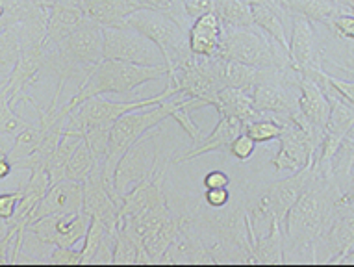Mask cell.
<instances>
[{
  "instance_id": "obj_1",
  "label": "cell",
  "mask_w": 354,
  "mask_h": 267,
  "mask_svg": "<svg viewBox=\"0 0 354 267\" xmlns=\"http://www.w3.org/2000/svg\"><path fill=\"white\" fill-rule=\"evenodd\" d=\"M342 192L328 174L312 169V178L286 214L284 264H315V245L336 210Z\"/></svg>"
},
{
  "instance_id": "obj_2",
  "label": "cell",
  "mask_w": 354,
  "mask_h": 267,
  "mask_svg": "<svg viewBox=\"0 0 354 267\" xmlns=\"http://www.w3.org/2000/svg\"><path fill=\"white\" fill-rule=\"evenodd\" d=\"M167 67L165 65H138L119 62V59L104 58L95 67L76 93L69 99V104L75 110L76 106L91 97H104V95H130L138 91V87L149 82L165 80Z\"/></svg>"
},
{
  "instance_id": "obj_3",
  "label": "cell",
  "mask_w": 354,
  "mask_h": 267,
  "mask_svg": "<svg viewBox=\"0 0 354 267\" xmlns=\"http://www.w3.org/2000/svg\"><path fill=\"white\" fill-rule=\"evenodd\" d=\"M219 56L260 71L293 67L288 50L258 26H223Z\"/></svg>"
},
{
  "instance_id": "obj_4",
  "label": "cell",
  "mask_w": 354,
  "mask_h": 267,
  "mask_svg": "<svg viewBox=\"0 0 354 267\" xmlns=\"http://www.w3.org/2000/svg\"><path fill=\"white\" fill-rule=\"evenodd\" d=\"M310 178H312V167H304L297 173H291L288 178L271 182L261 192L245 195L247 214L256 238L268 232L273 223H280L282 227L286 214L290 212L297 199L301 197Z\"/></svg>"
},
{
  "instance_id": "obj_5",
  "label": "cell",
  "mask_w": 354,
  "mask_h": 267,
  "mask_svg": "<svg viewBox=\"0 0 354 267\" xmlns=\"http://www.w3.org/2000/svg\"><path fill=\"white\" fill-rule=\"evenodd\" d=\"M167 119H171V110H169L167 102L163 100L162 104L128 111V113H124L113 122L110 132V143H108V154H106V160L102 162L104 176L106 181L110 182V186H113L117 163H119V160H121L128 147L134 145L143 134H147L152 128L160 127Z\"/></svg>"
},
{
  "instance_id": "obj_6",
  "label": "cell",
  "mask_w": 354,
  "mask_h": 267,
  "mask_svg": "<svg viewBox=\"0 0 354 267\" xmlns=\"http://www.w3.org/2000/svg\"><path fill=\"white\" fill-rule=\"evenodd\" d=\"M127 26L138 30L156 43L165 58L167 71L192 56L189 37H187L189 32L182 28L180 24L165 13L151 10V8H140L128 15Z\"/></svg>"
},
{
  "instance_id": "obj_7",
  "label": "cell",
  "mask_w": 354,
  "mask_h": 267,
  "mask_svg": "<svg viewBox=\"0 0 354 267\" xmlns=\"http://www.w3.org/2000/svg\"><path fill=\"white\" fill-rule=\"evenodd\" d=\"M178 95V91L174 87L167 86L160 95L149 97V99H136V100H106L104 97H91V99L84 100L82 104H78L75 110L71 111L69 121L65 130L67 132L84 134L86 128L91 127H113V122L122 117L128 111L141 110V108H149V106L162 104L163 100H167L169 97Z\"/></svg>"
},
{
  "instance_id": "obj_8",
  "label": "cell",
  "mask_w": 354,
  "mask_h": 267,
  "mask_svg": "<svg viewBox=\"0 0 354 267\" xmlns=\"http://www.w3.org/2000/svg\"><path fill=\"white\" fill-rule=\"evenodd\" d=\"M160 127L152 128L147 134H143L134 145L128 147L121 160H119V163H117L113 187H115L117 195L121 199L136 184H140V182H143L145 178L156 173L158 167L163 162L171 160L169 156L163 158L160 154V147L156 145V140L160 138V130H158Z\"/></svg>"
},
{
  "instance_id": "obj_9",
  "label": "cell",
  "mask_w": 354,
  "mask_h": 267,
  "mask_svg": "<svg viewBox=\"0 0 354 267\" xmlns=\"http://www.w3.org/2000/svg\"><path fill=\"white\" fill-rule=\"evenodd\" d=\"M104 32V58L138 65H165L162 50L154 41L130 26H110Z\"/></svg>"
},
{
  "instance_id": "obj_10",
  "label": "cell",
  "mask_w": 354,
  "mask_h": 267,
  "mask_svg": "<svg viewBox=\"0 0 354 267\" xmlns=\"http://www.w3.org/2000/svg\"><path fill=\"white\" fill-rule=\"evenodd\" d=\"M279 140V152L271 160L277 171L297 173L301 169L314 165V160L319 151V143L293 117L282 119V136Z\"/></svg>"
},
{
  "instance_id": "obj_11",
  "label": "cell",
  "mask_w": 354,
  "mask_h": 267,
  "mask_svg": "<svg viewBox=\"0 0 354 267\" xmlns=\"http://www.w3.org/2000/svg\"><path fill=\"white\" fill-rule=\"evenodd\" d=\"M354 252V212L337 201L315 245V264H345Z\"/></svg>"
},
{
  "instance_id": "obj_12",
  "label": "cell",
  "mask_w": 354,
  "mask_h": 267,
  "mask_svg": "<svg viewBox=\"0 0 354 267\" xmlns=\"http://www.w3.org/2000/svg\"><path fill=\"white\" fill-rule=\"evenodd\" d=\"M290 62L299 75L314 76L325 71L323 65V43L315 32V23L301 15H291Z\"/></svg>"
},
{
  "instance_id": "obj_13",
  "label": "cell",
  "mask_w": 354,
  "mask_h": 267,
  "mask_svg": "<svg viewBox=\"0 0 354 267\" xmlns=\"http://www.w3.org/2000/svg\"><path fill=\"white\" fill-rule=\"evenodd\" d=\"M84 186V212L100 223H104L110 230L119 228L121 221V197L113 186L106 181L102 162L97 163L91 174L82 182Z\"/></svg>"
},
{
  "instance_id": "obj_14",
  "label": "cell",
  "mask_w": 354,
  "mask_h": 267,
  "mask_svg": "<svg viewBox=\"0 0 354 267\" xmlns=\"http://www.w3.org/2000/svg\"><path fill=\"white\" fill-rule=\"evenodd\" d=\"M91 215L84 210L76 214H56L34 221L28 230L48 247H76L84 241Z\"/></svg>"
},
{
  "instance_id": "obj_15",
  "label": "cell",
  "mask_w": 354,
  "mask_h": 267,
  "mask_svg": "<svg viewBox=\"0 0 354 267\" xmlns=\"http://www.w3.org/2000/svg\"><path fill=\"white\" fill-rule=\"evenodd\" d=\"M299 89H301L299 111L304 117V121L323 141V134H325V127L328 122V116H330V102H328L325 89L315 78L304 75L299 76Z\"/></svg>"
},
{
  "instance_id": "obj_16",
  "label": "cell",
  "mask_w": 354,
  "mask_h": 267,
  "mask_svg": "<svg viewBox=\"0 0 354 267\" xmlns=\"http://www.w3.org/2000/svg\"><path fill=\"white\" fill-rule=\"evenodd\" d=\"M84 210V186L82 182L59 181L48 187L34 210V221L56 214H76Z\"/></svg>"
},
{
  "instance_id": "obj_17",
  "label": "cell",
  "mask_w": 354,
  "mask_h": 267,
  "mask_svg": "<svg viewBox=\"0 0 354 267\" xmlns=\"http://www.w3.org/2000/svg\"><path fill=\"white\" fill-rule=\"evenodd\" d=\"M243 125L245 122L241 119H238V117L219 116V121H217L215 128L212 130V134H208V138H203L198 143H195L186 154L174 158L173 163L192 162L195 158L208 154V152L228 154L230 143L238 138L239 134L243 132Z\"/></svg>"
},
{
  "instance_id": "obj_18",
  "label": "cell",
  "mask_w": 354,
  "mask_h": 267,
  "mask_svg": "<svg viewBox=\"0 0 354 267\" xmlns=\"http://www.w3.org/2000/svg\"><path fill=\"white\" fill-rule=\"evenodd\" d=\"M86 12L82 10L78 0H58L48 10V32L47 45H58L65 37H69L82 23L87 21Z\"/></svg>"
},
{
  "instance_id": "obj_19",
  "label": "cell",
  "mask_w": 354,
  "mask_h": 267,
  "mask_svg": "<svg viewBox=\"0 0 354 267\" xmlns=\"http://www.w3.org/2000/svg\"><path fill=\"white\" fill-rule=\"evenodd\" d=\"M223 24L215 12H208L193 21L189 28V50L195 56H219Z\"/></svg>"
},
{
  "instance_id": "obj_20",
  "label": "cell",
  "mask_w": 354,
  "mask_h": 267,
  "mask_svg": "<svg viewBox=\"0 0 354 267\" xmlns=\"http://www.w3.org/2000/svg\"><path fill=\"white\" fill-rule=\"evenodd\" d=\"M86 15L102 28L110 26H124L127 17L136 10H140V4L136 0H78Z\"/></svg>"
},
{
  "instance_id": "obj_21",
  "label": "cell",
  "mask_w": 354,
  "mask_h": 267,
  "mask_svg": "<svg viewBox=\"0 0 354 267\" xmlns=\"http://www.w3.org/2000/svg\"><path fill=\"white\" fill-rule=\"evenodd\" d=\"M250 13H252L254 26H258L266 34L271 35L280 47L290 50L291 15H288L282 8L271 6V4H252Z\"/></svg>"
},
{
  "instance_id": "obj_22",
  "label": "cell",
  "mask_w": 354,
  "mask_h": 267,
  "mask_svg": "<svg viewBox=\"0 0 354 267\" xmlns=\"http://www.w3.org/2000/svg\"><path fill=\"white\" fill-rule=\"evenodd\" d=\"M288 15H301L315 24H328L339 13H347L339 0H277Z\"/></svg>"
},
{
  "instance_id": "obj_23",
  "label": "cell",
  "mask_w": 354,
  "mask_h": 267,
  "mask_svg": "<svg viewBox=\"0 0 354 267\" xmlns=\"http://www.w3.org/2000/svg\"><path fill=\"white\" fill-rule=\"evenodd\" d=\"M214 108L219 116L238 117L243 122L260 117V113L252 106V91L239 89V87H223L217 93Z\"/></svg>"
},
{
  "instance_id": "obj_24",
  "label": "cell",
  "mask_w": 354,
  "mask_h": 267,
  "mask_svg": "<svg viewBox=\"0 0 354 267\" xmlns=\"http://www.w3.org/2000/svg\"><path fill=\"white\" fill-rule=\"evenodd\" d=\"M214 67L221 86L239 87V89H247V91H252V87L256 86L261 73L260 69L239 64L234 59L223 58V56H214Z\"/></svg>"
},
{
  "instance_id": "obj_25",
  "label": "cell",
  "mask_w": 354,
  "mask_h": 267,
  "mask_svg": "<svg viewBox=\"0 0 354 267\" xmlns=\"http://www.w3.org/2000/svg\"><path fill=\"white\" fill-rule=\"evenodd\" d=\"M254 264H284V234L280 223H273L268 232L256 238Z\"/></svg>"
},
{
  "instance_id": "obj_26",
  "label": "cell",
  "mask_w": 354,
  "mask_h": 267,
  "mask_svg": "<svg viewBox=\"0 0 354 267\" xmlns=\"http://www.w3.org/2000/svg\"><path fill=\"white\" fill-rule=\"evenodd\" d=\"M214 12L223 26H254L247 0H214Z\"/></svg>"
},
{
  "instance_id": "obj_27",
  "label": "cell",
  "mask_w": 354,
  "mask_h": 267,
  "mask_svg": "<svg viewBox=\"0 0 354 267\" xmlns=\"http://www.w3.org/2000/svg\"><path fill=\"white\" fill-rule=\"evenodd\" d=\"M97 165L93 152L86 143V140L80 141V145L76 147L75 152L71 154L69 162L65 165V178L67 181L84 182L91 174V171Z\"/></svg>"
},
{
  "instance_id": "obj_28",
  "label": "cell",
  "mask_w": 354,
  "mask_h": 267,
  "mask_svg": "<svg viewBox=\"0 0 354 267\" xmlns=\"http://www.w3.org/2000/svg\"><path fill=\"white\" fill-rule=\"evenodd\" d=\"M134 264H147L145 255L141 252L140 245L122 227L117 228L115 249H113V266H134Z\"/></svg>"
},
{
  "instance_id": "obj_29",
  "label": "cell",
  "mask_w": 354,
  "mask_h": 267,
  "mask_svg": "<svg viewBox=\"0 0 354 267\" xmlns=\"http://www.w3.org/2000/svg\"><path fill=\"white\" fill-rule=\"evenodd\" d=\"M243 132H247L256 143H268V141L279 140L282 136V122L274 119L273 116L260 113L258 119L245 122Z\"/></svg>"
},
{
  "instance_id": "obj_30",
  "label": "cell",
  "mask_w": 354,
  "mask_h": 267,
  "mask_svg": "<svg viewBox=\"0 0 354 267\" xmlns=\"http://www.w3.org/2000/svg\"><path fill=\"white\" fill-rule=\"evenodd\" d=\"M110 232H117V230H110L106 227L104 223H100L99 219L91 217V223H89V228H87V234L84 241H82V266H89L93 261L95 255L99 252L100 245L106 239V236Z\"/></svg>"
},
{
  "instance_id": "obj_31",
  "label": "cell",
  "mask_w": 354,
  "mask_h": 267,
  "mask_svg": "<svg viewBox=\"0 0 354 267\" xmlns=\"http://www.w3.org/2000/svg\"><path fill=\"white\" fill-rule=\"evenodd\" d=\"M136 2H138L141 8H151V10L165 13V15L174 19V21L180 24L182 28L187 30V32L192 28L193 19L187 15L184 0H136Z\"/></svg>"
},
{
  "instance_id": "obj_32",
  "label": "cell",
  "mask_w": 354,
  "mask_h": 267,
  "mask_svg": "<svg viewBox=\"0 0 354 267\" xmlns=\"http://www.w3.org/2000/svg\"><path fill=\"white\" fill-rule=\"evenodd\" d=\"M45 261L54 266H82V252L75 247H53Z\"/></svg>"
},
{
  "instance_id": "obj_33",
  "label": "cell",
  "mask_w": 354,
  "mask_h": 267,
  "mask_svg": "<svg viewBox=\"0 0 354 267\" xmlns=\"http://www.w3.org/2000/svg\"><path fill=\"white\" fill-rule=\"evenodd\" d=\"M328 28L332 35H336L339 39L354 41V15L353 13H339L328 24H323Z\"/></svg>"
},
{
  "instance_id": "obj_34",
  "label": "cell",
  "mask_w": 354,
  "mask_h": 267,
  "mask_svg": "<svg viewBox=\"0 0 354 267\" xmlns=\"http://www.w3.org/2000/svg\"><path fill=\"white\" fill-rule=\"evenodd\" d=\"M256 151V141L247 132H241L236 140L230 143L228 154L234 156L238 162H247Z\"/></svg>"
},
{
  "instance_id": "obj_35",
  "label": "cell",
  "mask_w": 354,
  "mask_h": 267,
  "mask_svg": "<svg viewBox=\"0 0 354 267\" xmlns=\"http://www.w3.org/2000/svg\"><path fill=\"white\" fill-rule=\"evenodd\" d=\"M23 192H2L0 193V219L10 221L17 212V206L21 203Z\"/></svg>"
},
{
  "instance_id": "obj_36",
  "label": "cell",
  "mask_w": 354,
  "mask_h": 267,
  "mask_svg": "<svg viewBox=\"0 0 354 267\" xmlns=\"http://www.w3.org/2000/svg\"><path fill=\"white\" fill-rule=\"evenodd\" d=\"M230 192H228V187H217V190H204L203 193V203L206 206L214 210L225 208L228 203H230Z\"/></svg>"
},
{
  "instance_id": "obj_37",
  "label": "cell",
  "mask_w": 354,
  "mask_h": 267,
  "mask_svg": "<svg viewBox=\"0 0 354 267\" xmlns=\"http://www.w3.org/2000/svg\"><path fill=\"white\" fill-rule=\"evenodd\" d=\"M325 80L328 82V84H330L337 93L342 95V97H345L351 104H354V80H348V78H343V76L332 75V73H326V71H325Z\"/></svg>"
},
{
  "instance_id": "obj_38",
  "label": "cell",
  "mask_w": 354,
  "mask_h": 267,
  "mask_svg": "<svg viewBox=\"0 0 354 267\" xmlns=\"http://www.w3.org/2000/svg\"><path fill=\"white\" fill-rule=\"evenodd\" d=\"M204 190H217V187H228L230 186V176L223 171H209L204 174L203 178Z\"/></svg>"
},
{
  "instance_id": "obj_39",
  "label": "cell",
  "mask_w": 354,
  "mask_h": 267,
  "mask_svg": "<svg viewBox=\"0 0 354 267\" xmlns=\"http://www.w3.org/2000/svg\"><path fill=\"white\" fill-rule=\"evenodd\" d=\"M184 6H186L187 15L195 21L204 13L214 12V0H184Z\"/></svg>"
},
{
  "instance_id": "obj_40",
  "label": "cell",
  "mask_w": 354,
  "mask_h": 267,
  "mask_svg": "<svg viewBox=\"0 0 354 267\" xmlns=\"http://www.w3.org/2000/svg\"><path fill=\"white\" fill-rule=\"evenodd\" d=\"M342 2V6L345 8V12L353 13L354 15V0H339Z\"/></svg>"
},
{
  "instance_id": "obj_41",
  "label": "cell",
  "mask_w": 354,
  "mask_h": 267,
  "mask_svg": "<svg viewBox=\"0 0 354 267\" xmlns=\"http://www.w3.org/2000/svg\"><path fill=\"white\" fill-rule=\"evenodd\" d=\"M4 86H6V82H4V80H0V87H4Z\"/></svg>"
}]
</instances>
